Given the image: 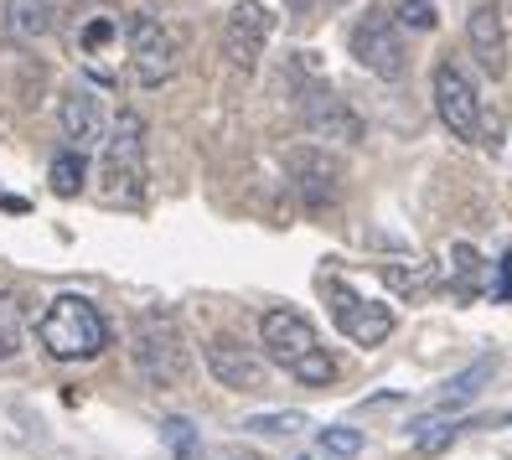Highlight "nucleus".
Segmentation results:
<instances>
[{
	"label": "nucleus",
	"instance_id": "f257e3e1",
	"mask_svg": "<svg viewBox=\"0 0 512 460\" xmlns=\"http://www.w3.org/2000/svg\"><path fill=\"white\" fill-rule=\"evenodd\" d=\"M37 336L57 362H88V357H99L109 347V321L99 316L94 300L57 295L37 321Z\"/></svg>",
	"mask_w": 512,
	"mask_h": 460
},
{
	"label": "nucleus",
	"instance_id": "f03ea898",
	"mask_svg": "<svg viewBox=\"0 0 512 460\" xmlns=\"http://www.w3.org/2000/svg\"><path fill=\"white\" fill-rule=\"evenodd\" d=\"M259 342H264V357L280 362L285 373L300 378V383L321 388V383L337 378V362L321 352V342H316V331H311L306 316H295V311H264Z\"/></svg>",
	"mask_w": 512,
	"mask_h": 460
},
{
	"label": "nucleus",
	"instance_id": "7ed1b4c3",
	"mask_svg": "<svg viewBox=\"0 0 512 460\" xmlns=\"http://www.w3.org/2000/svg\"><path fill=\"white\" fill-rule=\"evenodd\" d=\"M99 197L104 202H140L145 197V119L135 109H119L104 156H99Z\"/></svg>",
	"mask_w": 512,
	"mask_h": 460
},
{
	"label": "nucleus",
	"instance_id": "20e7f679",
	"mask_svg": "<svg viewBox=\"0 0 512 460\" xmlns=\"http://www.w3.org/2000/svg\"><path fill=\"white\" fill-rule=\"evenodd\" d=\"M130 352H135V367L150 388H176L187 383L192 373V357H187V342H182V326H176L166 311H145L130 331Z\"/></svg>",
	"mask_w": 512,
	"mask_h": 460
},
{
	"label": "nucleus",
	"instance_id": "39448f33",
	"mask_svg": "<svg viewBox=\"0 0 512 460\" xmlns=\"http://www.w3.org/2000/svg\"><path fill=\"white\" fill-rule=\"evenodd\" d=\"M125 52H130L135 83L156 88V83H166V78L176 73V63H182V37H176L161 16L135 11V16L125 21Z\"/></svg>",
	"mask_w": 512,
	"mask_h": 460
},
{
	"label": "nucleus",
	"instance_id": "423d86ee",
	"mask_svg": "<svg viewBox=\"0 0 512 460\" xmlns=\"http://www.w3.org/2000/svg\"><path fill=\"white\" fill-rule=\"evenodd\" d=\"M275 26H280V16L269 11L264 0H238V6L228 11V21H223V57H228V68L233 73H254L264 47H269V37H275Z\"/></svg>",
	"mask_w": 512,
	"mask_h": 460
},
{
	"label": "nucleus",
	"instance_id": "0eeeda50",
	"mask_svg": "<svg viewBox=\"0 0 512 460\" xmlns=\"http://www.w3.org/2000/svg\"><path fill=\"white\" fill-rule=\"evenodd\" d=\"M285 176H290L295 197L306 202V207L342 202V187H347L342 161L331 156V150H321V145H290L285 150Z\"/></svg>",
	"mask_w": 512,
	"mask_h": 460
},
{
	"label": "nucleus",
	"instance_id": "6e6552de",
	"mask_svg": "<svg viewBox=\"0 0 512 460\" xmlns=\"http://www.w3.org/2000/svg\"><path fill=\"white\" fill-rule=\"evenodd\" d=\"M352 57L363 63L368 73L378 78H399L409 68V52H404V37H399V21L388 16V11H368V16H357L352 26Z\"/></svg>",
	"mask_w": 512,
	"mask_h": 460
},
{
	"label": "nucleus",
	"instance_id": "1a4fd4ad",
	"mask_svg": "<svg viewBox=\"0 0 512 460\" xmlns=\"http://www.w3.org/2000/svg\"><path fill=\"white\" fill-rule=\"evenodd\" d=\"M435 109H440L445 130L456 135V140H476L481 135V99H476L471 78L456 63H440L435 68Z\"/></svg>",
	"mask_w": 512,
	"mask_h": 460
},
{
	"label": "nucleus",
	"instance_id": "9d476101",
	"mask_svg": "<svg viewBox=\"0 0 512 460\" xmlns=\"http://www.w3.org/2000/svg\"><path fill=\"white\" fill-rule=\"evenodd\" d=\"M331 295V321H337V331H347L357 347H378L388 331H394V305H378V300H363V295H352V290H337V285H326Z\"/></svg>",
	"mask_w": 512,
	"mask_h": 460
},
{
	"label": "nucleus",
	"instance_id": "9b49d317",
	"mask_svg": "<svg viewBox=\"0 0 512 460\" xmlns=\"http://www.w3.org/2000/svg\"><path fill=\"white\" fill-rule=\"evenodd\" d=\"M300 119L316 140H342V145H357L363 140V114H357L347 99H337L331 88H311L300 94Z\"/></svg>",
	"mask_w": 512,
	"mask_h": 460
},
{
	"label": "nucleus",
	"instance_id": "f8f14e48",
	"mask_svg": "<svg viewBox=\"0 0 512 460\" xmlns=\"http://www.w3.org/2000/svg\"><path fill=\"white\" fill-rule=\"evenodd\" d=\"M466 47H471L476 68L487 78H507V26H502L497 0H481L466 16Z\"/></svg>",
	"mask_w": 512,
	"mask_h": 460
},
{
	"label": "nucleus",
	"instance_id": "ddd939ff",
	"mask_svg": "<svg viewBox=\"0 0 512 460\" xmlns=\"http://www.w3.org/2000/svg\"><path fill=\"white\" fill-rule=\"evenodd\" d=\"M57 125H63V135L73 140V150L83 156L88 145H104L109 130H104V109H99V94L94 88H68L63 104H57Z\"/></svg>",
	"mask_w": 512,
	"mask_h": 460
},
{
	"label": "nucleus",
	"instance_id": "4468645a",
	"mask_svg": "<svg viewBox=\"0 0 512 460\" xmlns=\"http://www.w3.org/2000/svg\"><path fill=\"white\" fill-rule=\"evenodd\" d=\"M207 367H213V378L223 388H238V393H254L264 383V357L238 347L233 336H213V342H207Z\"/></svg>",
	"mask_w": 512,
	"mask_h": 460
},
{
	"label": "nucleus",
	"instance_id": "2eb2a0df",
	"mask_svg": "<svg viewBox=\"0 0 512 460\" xmlns=\"http://www.w3.org/2000/svg\"><path fill=\"white\" fill-rule=\"evenodd\" d=\"M0 21H6V32L16 42H37V37L52 32V6H47V0H6Z\"/></svg>",
	"mask_w": 512,
	"mask_h": 460
},
{
	"label": "nucleus",
	"instance_id": "dca6fc26",
	"mask_svg": "<svg viewBox=\"0 0 512 460\" xmlns=\"http://www.w3.org/2000/svg\"><path fill=\"white\" fill-rule=\"evenodd\" d=\"M497 373V352H487V357H481L476 367H466V373H456V378H445L440 388H435V398H430V404L435 409H450V404H466V398H476L481 393V383H487Z\"/></svg>",
	"mask_w": 512,
	"mask_h": 460
},
{
	"label": "nucleus",
	"instance_id": "f3484780",
	"mask_svg": "<svg viewBox=\"0 0 512 460\" xmlns=\"http://www.w3.org/2000/svg\"><path fill=\"white\" fill-rule=\"evenodd\" d=\"M114 42H119V16H83L78 21V47H83V57H88V68H94V73H99V57Z\"/></svg>",
	"mask_w": 512,
	"mask_h": 460
},
{
	"label": "nucleus",
	"instance_id": "a211bd4d",
	"mask_svg": "<svg viewBox=\"0 0 512 460\" xmlns=\"http://www.w3.org/2000/svg\"><path fill=\"white\" fill-rule=\"evenodd\" d=\"M378 274H383V285H394L399 295H414V290L435 285V264H425V259H383Z\"/></svg>",
	"mask_w": 512,
	"mask_h": 460
},
{
	"label": "nucleus",
	"instance_id": "6ab92c4d",
	"mask_svg": "<svg viewBox=\"0 0 512 460\" xmlns=\"http://www.w3.org/2000/svg\"><path fill=\"white\" fill-rule=\"evenodd\" d=\"M409 435H414V450H419V455H440L450 440L461 435V424H450V419L435 409V414H425V419H414Z\"/></svg>",
	"mask_w": 512,
	"mask_h": 460
},
{
	"label": "nucleus",
	"instance_id": "aec40b11",
	"mask_svg": "<svg viewBox=\"0 0 512 460\" xmlns=\"http://www.w3.org/2000/svg\"><path fill=\"white\" fill-rule=\"evenodd\" d=\"M450 259H456V295H481L487 290V259H481L471 243H456Z\"/></svg>",
	"mask_w": 512,
	"mask_h": 460
},
{
	"label": "nucleus",
	"instance_id": "412c9836",
	"mask_svg": "<svg viewBox=\"0 0 512 460\" xmlns=\"http://www.w3.org/2000/svg\"><path fill=\"white\" fill-rule=\"evenodd\" d=\"M161 440H166L171 460H202V440H197V424L192 419H166L161 424Z\"/></svg>",
	"mask_w": 512,
	"mask_h": 460
},
{
	"label": "nucleus",
	"instance_id": "4be33fe9",
	"mask_svg": "<svg viewBox=\"0 0 512 460\" xmlns=\"http://www.w3.org/2000/svg\"><path fill=\"white\" fill-rule=\"evenodd\" d=\"M83 181H88L83 156H78V150H63V156L52 161V192H57V197H78Z\"/></svg>",
	"mask_w": 512,
	"mask_h": 460
},
{
	"label": "nucleus",
	"instance_id": "5701e85b",
	"mask_svg": "<svg viewBox=\"0 0 512 460\" xmlns=\"http://www.w3.org/2000/svg\"><path fill=\"white\" fill-rule=\"evenodd\" d=\"M21 331H26L21 300H16V295H0V362H11V357L21 352Z\"/></svg>",
	"mask_w": 512,
	"mask_h": 460
},
{
	"label": "nucleus",
	"instance_id": "b1692460",
	"mask_svg": "<svg viewBox=\"0 0 512 460\" xmlns=\"http://www.w3.org/2000/svg\"><path fill=\"white\" fill-rule=\"evenodd\" d=\"M394 21H399V26H414V32H435L440 11H435V0H399Z\"/></svg>",
	"mask_w": 512,
	"mask_h": 460
},
{
	"label": "nucleus",
	"instance_id": "393cba45",
	"mask_svg": "<svg viewBox=\"0 0 512 460\" xmlns=\"http://www.w3.org/2000/svg\"><path fill=\"white\" fill-rule=\"evenodd\" d=\"M321 450L352 460L357 450H363V435H357V429H321Z\"/></svg>",
	"mask_w": 512,
	"mask_h": 460
},
{
	"label": "nucleus",
	"instance_id": "a878e982",
	"mask_svg": "<svg viewBox=\"0 0 512 460\" xmlns=\"http://www.w3.org/2000/svg\"><path fill=\"white\" fill-rule=\"evenodd\" d=\"M244 429H259V435H295V429H306V419L300 414H259Z\"/></svg>",
	"mask_w": 512,
	"mask_h": 460
},
{
	"label": "nucleus",
	"instance_id": "bb28decb",
	"mask_svg": "<svg viewBox=\"0 0 512 460\" xmlns=\"http://www.w3.org/2000/svg\"><path fill=\"white\" fill-rule=\"evenodd\" d=\"M492 295H497V300H512V249L497 259V285H492Z\"/></svg>",
	"mask_w": 512,
	"mask_h": 460
},
{
	"label": "nucleus",
	"instance_id": "cd10ccee",
	"mask_svg": "<svg viewBox=\"0 0 512 460\" xmlns=\"http://www.w3.org/2000/svg\"><path fill=\"white\" fill-rule=\"evenodd\" d=\"M223 460H264V455H254V450H223Z\"/></svg>",
	"mask_w": 512,
	"mask_h": 460
},
{
	"label": "nucleus",
	"instance_id": "c85d7f7f",
	"mask_svg": "<svg viewBox=\"0 0 512 460\" xmlns=\"http://www.w3.org/2000/svg\"><path fill=\"white\" fill-rule=\"evenodd\" d=\"M290 11H295V16H306V11H311V0H290Z\"/></svg>",
	"mask_w": 512,
	"mask_h": 460
},
{
	"label": "nucleus",
	"instance_id": "c756f323",
	"mask_svg": "<svg viewBox=\"0 0 512 460\" xmlns=\"http://www.w3.org/2000/svg\"><path fill=\"white\" fill-rule=\"evenodd\" d=\"M331 6H342V0H331Z\"/></svg>",
	"mask_w": 512,
	"mask_h": 460
},
{
	"label": "nucleus",
	"instance_id": "7c9ffc66",
	"mask_svg": "<svg viewBox=\"0 0 512 460\" xmlns=\"http://www.w3.org/2000/svg\"><path fill=\"white\" fill-rule=\"evenodd\" d=\"M507 424H512V414H507Z\"/></svg>",
	"mask_w": 512,
	"mask_h": 460
}]
</instances>
